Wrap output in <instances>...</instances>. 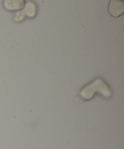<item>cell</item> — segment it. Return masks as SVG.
Instances as JSON below:
<instances>
[{
  "mask_svg": "<svg viewBox=\"0 0 124 149\" xmlns=\"http://www.w3.org/2000/svg\"><path fill=\"white\" fill-rule=\"evenodd\" d=\"M96 93H99L106 97L112 95V91L107 84L101 79H96L83 89L79 97L83 100H87L92 98Z\"/></svg>",
  "mask_w": 124,
  "mask_h": 149,
  "instance_id": "cell-1",
  "label": "cell"
},
{
  "mask_svg": "<svg viewBox=\"0 0 124 149\" xmlns=\"http://www.w3.org/2000/svg\"><path fill=\"white\" fill-rule=\"evenodd\" d=\"M108 10L109 14L113 17L122 15L124 13V0H110Z\"/></svg>",
  "mask_w": 124,
  "mask_h": 149,
  "instance_id": "cell-2",
  "label": "cell"
},
{
  "mask_svg": "<svg viewBox=\"0 0 124 149\" xmlns=\"http://www.w3.org/2000/svg\"><path fill=\"white\" fill-rule=\"evenodd\" d=\"M25 0H3L4 7L8 11H19L23 8Z\"/></svg>",
  "mask_w": 124,
  "mask_h": 149,
  "instance_id": "cell-3",
  "label": "cell"
},
{
  "mask_svg": "<svg viewBox=\"0 0 124 149\" xmlns=\"http://www.w3.org/2000/svg\"><path fill=\"white\" fill-rule=\"evenodd\" d=\"M25 17H28L29 18H33L35 17L37 11V7L36 4L32 1H29L25 3L23 8L22 9Z\"/></svg>",
  "mask_w": 124,
  "mask_h": 149,
  "instance_id": "cell-4",
  "label": "cell"
},
{
  "mask_svg": "<svg viewBox=\"0 0 124 149\" xmlns=\"http://www.w3.org/2000/svg\"><path fill=\"white\" fill-rule=\"evenodd\" d=\"M24 17L25 15L21 10H19V11H17V13H15V15L14 20H15V21H21V20H23V19H24Z\"/></svg>",
  "mask_w": 124,
  "mask_h": 149,
  "instance_id": "cell-5",
  "label": "cell"
}]
</instances>
